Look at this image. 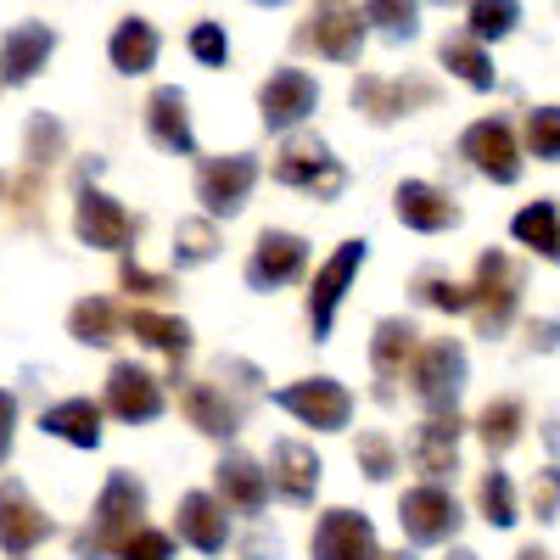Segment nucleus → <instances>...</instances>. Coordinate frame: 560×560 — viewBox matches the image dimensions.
<instances>
[{"mask_svg":"<svg viewBox=\"0 0 560 560\" xmlns=\"http://www.w3.org/2000/svg\"><path fill=\"white\" fill-rule=\"evenodd\" d=\"M129 337L147 342V348H158V353H168L174 364L191 353V325L168 319V314H152V308H135V314H129Z\"/></svg>","mask_w":560,"mask_h":560,"instance_id":"nucleus-31","label":"nucleus"},{"mask_svg":"<svg viewBox=\"0 0 560 560\" xmlns=\"http://www.w3.org/2000/svg\"><path fill=\"white\" fill-rule=\"evenodd\" d=\"M438 7H454V0H438Z\"/></svg>","mask_w":560,"mask_h":560,"instance_id":"nucleus-53","label":"nucleus"},{"mask_svg":"<svg viewBox=\"0 0 560 560\" xmlns=\"http://www.w3.org/2000/svg\"><path fill=\"white\" fill-rule=\"evenodd\" d=\"M459 522H465V516H459L454 493L438 488V482H420V488H409V493L398 499V527H404V538L420 544V549L448 544V538L459 533Z\"/></svg>","mask_w":560,"mask_h":560,"instance_id":"nucleus-5","label":"nucleus"},{"mask_svg":"<svg viewBox=\"0 0 560 560\" xmlns=\"http://www.w3.org/2000/svg\"><path fill=\"white\" fill-rule=\"evenodd\" d=\"M258 7H287V0H258Z\"/></svg>","mask_w":560,"mask_h":560,"instance_id":"nucleus-50","label":"nucleus"},{"mask_svg":"<svg viewBox=\"0 0 560 560\" xmlns=\"http://www.w3.org/2000/svg\"><path fill=\"white\" fill-rule=\"evenodd\" d=\"M275 179L292 185V191H314V202H337L348 185V168L331 158V147L319 135H292L275 158Z\"/></svg>","mask_w":560,"mask_h":560,"instance_id":"nucleus-3","label":"nucleus"},{"mask_svg":"<svg viewBox=\"0 0 560 560\" xmlns=\"http://www.w3.org/2000/svg\"><path fill=\"white\" fill-rule=\"evenodd\" d=\"M364 12L353 7H319L292 39H298V51H314V57H331V62H359L364 51Z\"/></svg>","mask_w":560,"mask_h":560,"instance_id":"nucleus-11","label":"nucleus"},{"mask_svg":"<svg viewBox=\"0 0 560 560\" xmlns=\"http://www.w3.org/2000/svg\"><path fill=\"white\" fill-rule=\"evenodd\" d=\"M0 197H7V179H0Z\"/></svg>","mask_w":560,"mask_h":560,"instance_id":"nucleus-52","label":"nucleus"},{"mask_svg":"<svg viewBox=\"0 0 560 560\" xmlns=\"http://www.w3.org/2000/svg\"><path fill=\"white\" fill-rule=\"evenodd\" d=\"M185 45H191V57H197L202 68H224V62H230V39H224L219 23H197Z\"/></svg>","mask_w":560,"mask_h":560,"instance_id":"nucleus-42","label":"nucleus"},{"mask_svg":"<svg viewBox=\"0 0 560 560\" xmlns=\"http://www.w3.org/2000/svg\"><path fill=\"white\" fill-rule=\"evenodd\" d=\"M510 236L522 247H533L538 258L560 264V208L555 202H527L516 219H510Z\"/></svg>","mask_w":560,"mask_h":560,"instance_id":"nucleus-30","label":"nucleus"},{"mask_svg":"<svg viewBox=\"0 0 560 560\" xmlns=\"http://www.w3.org/2000/svg\"><path fill=\"white\" fill-rule=\"evenodd\" d=\"M147 516V488H140L129 471H113L107 482H102V499H96V510H90V527L73 538V555L79 560H107V555H118L140 527Z\"/></svg>","mask_w":560,"mask_h":560,"instance_id":"nucleus-1","label":"nucleus"},{"mask_svg":"<svg viewBox=\"0 0 560 560\" xmlns=\"http://www.w3.org/2000/svg\"><path fill=\"white\" fill-rule=\"evenodd\" d=\"M549 448H560V415L549 420Z\"/></svg>","mask_w":560,"mask_h":560,"instance_id":"nucleus-48","label":"nucleus"},{"mask_svg":"<svg viewBox=\"0 0 560 560\" xmlns=\"http://www.w3.org/2000/svg\"><path fill=\"white\" fill-rule=\"evenodd\" d=\"M158 28L147 23V18H124L118 28H113V39H107V57H113V68L118 73H152V62H158Z\"/></svg>","mask_w":560,"mask_h":560,"instance_id":"nucleus-27","label":"nucleus"},{"mask_svg":"<svg viewBox=\"0 0 560 560\" xmlns=\"http://www.w3.org/2000/svg\"><path fill=\"white\" fill-rule=\"evenodd\" d=\"M393 213H398V224L420 230V236H438V230L459 224V202L448 191H438V185H427V179H404L393 191Z\"/></svg>","mask_w":560,"mask_h":560,"instance_id":"nucleus-18","label":"nucleus"},{"mask_svg":"<svg viewBox=\"0 0 560 560\" xmlns=\"http://www.w3.org/2000/svg\"><path fill=\"white\" fill-rule=\"evenodd\" d=\"M23 147H28V168H51V163L68 152V135H62V124H57L51 113H34Z\"/></svg>","mask_w":560,"mask_h":560,"instance_id":"nucleus-36","label":"nucleus"},{"mask_svg":"<svg viewBox=\"0 0 560 560\" xmlns=\"http://www.w3.org/2000/svg\"><path fill=\"white\" fill-rule=\"evenodd\" d=\"M319 471H325V465H319V454L308 443L280 438L275 454H269V482H275V493L287 504H308L319 493Z\"/></svg>","mask_w":560,"mask_h":560,"instance_id":"nucleus-20","label":"nucleus"},{"mask_svg":"<svg viewBox=\"0 0 560 560\" xmlns=\"http://www.w3.org/2000/svg\"><path fill=\"white\" fill-rule=\"evenodd\" d=\"M459 158L471 163L482 179L493 185H516L522 179V147H516V129L504 118H477L471 129L459 135Z\"/></svg>","mask_w":560,"mask_h":560,"instance_id":"nucleus-6","label":"nucleus"},{"mask_svg":"<svg viewBox=\"0 0 560 560\" xmlns=\"http://www.w3.org/2000/svg\"><path fill=\"white\" fill-rule=\"evenodd\" d=\"M459 415H432L427 427H415V443H409V459H415V471H427L432 482L438 477H454V465H459Z\"/></svg>","mask_w":560,"mask_h":560,"instance_id":"nucleus-22","label":"nucleus"},{"mask_svg":"<svg viewBox=\"0 0 560 560\" xmlns=\"http://www.w3.org/2000/svg\"><path fill=\"white\" fill-rule=\"evenodd\" d=\"M179 409H185V420L202 432V438H230L236 432V404H230L219 387H208V382H191L179 393Z\"/></svg>","mask_w":560,"mask_h":560,"instance_id":"nucleus-28","label":"nucleus"},{"mask_svg":"<svg viewBox=\"0 0 560 560\" xmlns=\"http://www.w3.org/2000/svg\"><path fill=\"white\" fill-rule=\"evenodd\" d=\"M107 409L118 420H129V427H147V420L163 415V382L152 370H140L135 359H118L107 376Z\"/></svg>","mask_w":560,"mask_h":560,"instance_id":"nucleus-16","label":"nucleus"},{"mask_svg":"<svg viewBox=\"0 0 560 560\" xmlns=\"http://www.w3.org/2000/svg\"><path fill=\"white\" fill-rule=\"evenodd\" d=\"M448 560H477V555H471V549H454V555H448Z\"/></svg>","mask_w":560,"mask_h":560,"instance_id":"nucleus-49","label":"nucleus"},{"mask_svg":"<svg viewBox=\"0 0 560 560\" xmlns=\"http://www.w3.org/2000/svg\"><path fill=\"white\" fill-rule=\"evenodd\" d=\"M213 477H219V499L230 510H242V516H258V510L269 504V488H275L269 471L258 459H247V454H224Z\"/></svg>","mask_w":560,"mask_h":560,"instance_id":"nucleus-23","label":"nucleus"},{"mask_svg":"<svg viewBox=\"0 0 560 560\" xmlns=\"http://www.w3.org/2000/svg\"><path fill=\"white\" fill-rule=\"evenodd\" d=\"M57 51V34L45 23H18L7 39H0V84H28Z\"/></svg>","mask_w":560,"mask_h":560,"instance_id":"nucleus-21","label":"nucleus"},{"mask_svg":"<svg viewBox=\"0 0 560 560\" xmlns=\"http://www.w3.org/2000/svg\"><path fill=\"white\" fill-rule=\"evenodd\" d=\"M45 538H51V516L28 499V488L23 482H0V549L7 555H28V549H39Z\"/></svg>","mask_w":560,"mask_h":560,"instance_id":"nucleus-17","label":"nucleus"},{"mask_svg":"<svg viewBox=\"0 0 560 560\" xmlns=\"http://www.w3.org/2000/svg\"><path fill=\"white\" fill-rule=\"evenodd\" d=\"M516 23H522V7H516V0H471V18H465V34L488 45V39H504Z\"/></svg>","mask_w":560,"mask_h":560,"instance_id":"nucleus-34","label":"nucleus"},{"mask_svg":"<svg viewBox=\"0 0 560 560\" xmlns=\"http://www.w3.org/2000/svg\"><path fill=\"white\" fill-rule=\"evenodd\" d=\"M39 427L45 438H62L73 448H96L102 443V404H90V398H62L39 415Z\"/></svg>","mask_w":560,"mask_h":560,"instance_id":"nucleus-26","label":"nucleus"},{"mask_svg":"<svg viewBox=\"0 0 560 560\" xmlns=\"http://www.w3.org/2000/svg\"><path fill=\"white\" fill-rule=\"evenodd\" d=\"M364 23L376 28V34H387V39H415V28H420V12H415V0H364Z\"/></svg>","mask_w":560,"mask_h":560,"instance_id":"nucleus-35","label":"nucleus"},{"mask_svg":"<svg viewBox=\"0 0 560 560\" xmlns=\"http://www.w3.org/2000/svg\"><path fill=\"white\" fill-rule=\"evenodd\" d=\"M308 264V242L292 236V230H264L253 242V258H247V287L253 292H275V287H292Z\"/></svg>","mask_w":560,"mask_h":560,"instance_id":"nucleus-14","label":"nucleus"},{"mask_svg":"<svg viewBox=\"0 0 560 560\" xmlns=\"http://www.w3.org/2000/svg\"><path fill=\"white\" fill-rule=\"evenodd\" d=\"M73 236L84 247H102V253H124L135 236H140V219L124 213V202H113L96 185H79V202H73Z\"/></svg>","mask_w":560,"mask_h":560,"instance_id":"nucleus-7","label":"nucleus"},{"mask_svg":"<svg viewBox=\"0 0 560 560\" xmlns=\"http://www.w3.org/2000/svg\"><path fill=\"white\" fill-rule=\"evenodd\" d=\"M319 7H342V0H319Z\"/></svg>","mask_w":560,"mask_h":560,"instance_id":"nucleus-51","label":"nucleus"},{"mask_svg":"<svg viewBox=\"0 0 560 560\" xmlns=\"http://www.w3.org/2000/svg\"><path fill=\"white\" fill-rule=\"evenodd\" d=\"M353 459H359V471H364L370 482H387V477L398 471V448H393V438H387V432H359Z\"/></svg>","mask_w":560,"mask_h":560,"instance_id":"nucleus-40","label":"nucleus"},{"mask_svg":"<svg viewBox=\"0 0 560 560\" xmlns=\"http://www.w3.org/2000/svg\"><path fill=\"white\" fill-rule=\"evenodd\" d=\"M420 331L409 319H382L376 325V337H370V364H376V376H382V398H393V382L404 376V364H415V353H420V342H415Z\"/></svg>","mask_w":560,"mask_h":560,"instance_id":"nucleus-25","label":"nucleus"},{"mask_svg":"<svg viewBox=\"0 0 560 560\" xmlns=\"http://www.w3.org/2000/svg\"><path fill=\"white\" fill-rule=\"evenodd\" d=\"M409 382H415V398L427 404L432 415H454L459 393H465V348L454 337H438L415 353L409 364Z\"/></svg>","mask_w":560,"mask_h":560,"instance_id":"nucleus-4","label":"nucleus"},{"mask_svg":"<svg viewBox=\"0 0 560 560\" xmlns=\"http://www.w3.org/2000/svg\"><path fill=\"white\" fill-rule=\"evenodd\" d=\"M522 427H527L522 398H493V404L477 415V438L488 443V454H510V448L522 443Z\"/></svg>","mask_w":560,"mask_h":560,"instance_id":"nucleus-32","label":"nucleus"},{"mask_svg":"<svg viewBox=\"0 0 560 560\" xmlns=\"http://www.w3.org/2000/svg\"><path fill=\"white\" fill-rule=\"evenodd\" d=\"M219 253V230H213V219H179V230H174V264H208Z\"/></svg>","mask_w":560,"mask_h":560,"instance_id":"nucleus-38","label":"nucleus"},{"mask_svg":"<svg viewBox=\"0 0 560 560\" xmlns=\"http://www.w3.org/2000/svg\"><path fill=\"white\" fill-rule=\"evenodd\" d=\"M527 152L544 163H560V107H533L527 113Z\"/></svg>","mask_w":560,"mask_h":560,"instance_id":"nucleus-41","label":"nucleus"},{"mask_svg":"<svg viewBox=\"0 0 560 560\" xmlns=\"http://www.w3.org/2000/svg\"><path fill=\"white\" fill-rule=\"evenodd\" d=\"M438 102V84L432 79H359L353 84V107L370 124H393L415 107H432Z\"/></svg>","mask_w":560,"mask_h":560,"instance_id":"nucleus-15","label":"nucleus"},{"mask_svg":"<svg viewBox=\"0 0 560 560\" xmlns=\"http://www.w3.org/2000/svg\"><path fill=\"white\" fill-rule=\"evenodd\" d=\"M415 298L427 308H443V314H465V308H471V287H459V280H448L438 269L415 275Z\"/></svg>","mask_w":560,"mask_h":560,"instance_id":"nucleus-39","label":"nucleus"},{"mask_svg":"<svg viewBox=\"0 0 560 560\" xmlns=\"http://www.w3.org/2000/svg\"><path fill=\"white\" fill-rule=\"evenodd\" d=\"M253 185H258V163L247 152L202 158V168H197V202L208 208V219H230V213L247 208Z\"/></svg>","mask_w":560,"mask_h":560,"instance_id":"nucleus-8","label":"nucleus"},{"mask_svg":"<svg viewBox=\"0 0 560 560\" xmlns=\"http://www.w3.org/2000/svg\"><path fill=\"white\" fill-rule=\"evenodd\" d=\"M118 287L135 292V298H168L174 280H168V275H152V269H140L135 258H124V264H118Z\"/></svg>","mask_w":560,"mask_h":560,"instance_id":"nucleus-43","label":"nucleus"},{"mask_svg":"<svg viewBox=\"0 0 560 560\" xmlns=\"http://www.w3.org/2000/svg\"><path fill=\"white\" fill-rule=\"evenodd\" d=\"M359 264H364V242L353 236V242H342L331 258L314 269V287H308V325H314V337H331V319H337V308H342V298L353 287Z\"/></svg>","mask_w":560,"mask_h":560,"instance_id":"nucleus-13","label":"nucleus"},{"mask_svg":"<svg viewBox=\"0 0 560 560\" xmlns=\"http://www.w3.org/2000/svg\"><path fill=\"white\" fill-rule=\"evenodd\" d=\"M147 135L158 140L163 152H174V158H191L197 152L191 113H185V90L179 84H158L152 96H147Z\"/></svg>","mask_w":560,"mask_h":560,"instance_id":"nucleus-19","label":"nucleus"},{"mask_svg":"<svg viewBox=\"0 0 560 560\" xmlns=\"http://www.w3.org/2000/svg\"><path fill=\"white\" fill-rule=\"evenodd\" d=\"M174 516H179V538L191 544V549H202V555H219L230 544L224 499H213V493H185Z\"/></svg>","mask_w":560,"mask_h":560,"instance_id":"nucleus-24","label":"nucleus"},{"mask_svg":"<svg viewBox=\"0 0 560 560\" xmlns=\"http://www.w3.org/2000/svg\"><path fill=\"white\" fill-rule=\"evenodd\" d=\"M308 555H314V560H382V544H376V527H370V516L337 504V510H325V516L314 522Z\"/></svg>","mask_w":560,"mask_h":560,"instance_id":"nucleus-12","label":"nucleus"},{"mask_svg":"<svg viewBox=\"0 0 560 560\" xmlns=\"http://www.w3.org/2000/svg\"><path fill=\"white\" fill-rule=\"evenodd\" d=\"M438 62H443L459 84L493 90V57L482 51V39H471V34H448V39L438 45Z\"/></svg>","mask_w":560,"mask_h":560,"instance_id":"nucleus-29","label":"nucleus"},{"mask_svg":"<svg viewBox=\"0 0 560 560\" xmlns=\"http://www.w3.org/2000/svg\"><path fill=\"white\" fill-rule=\"evenodd\" d=\"M516 560H549V555H544V549H538V544H527V549H522V555H516Z\"/></svg>","mask_w":560,"mask_h":560,"instance_id":"nucleus-47","label":"nucleus"},{"mask_svg":"<svg viewBox=\"0 0 560 560\" xmlns=\"http://www.w3.org/2000/svg\"><path fill=\"white\" fill-rule=\"evenodd\" d=\"M314 107H319V84H314L303 68H275V73L258 84V118H264V129H275V135L298 129Z\"/></svg>","mask_w":560,"mask_h":560,"instance_id":"nucleus-10","label":"nucleus"},{"mask_svg":"<svg viewBox=\"0 0 560 560\" xmlns=\"http://www.w3.org/2000/svg\"><path fill=\"white\" fill-rule=\"evenodd\" d=\"M522 264L510 258V253H499V247H488L482 258H477V280H471V308H477V331L482 337H504L510 331V319H516V308H522Z\"/></svg>","mask_w":560,"mask_h":560,"instance_id":"nucleus-2","label":"nucleus"},{"mask_svg":"<svg viewBox=\"0 0 560 560\" xmlns=\"http://www.w3.org/2000/svg\"><path fill=\"white\" fill-rule=\"evenodd\" d=\"M68 337L84 342V348H107V342L118 337L113 303H107V298H79V303L68 308Z\"/></svg>","mask_w":560,"mask_h":560,"instance_id":"nucleus-33","label":"nucleus"},{"mask_svg":"<svg viewBox=\"0 0 560 560\" xmlns=\"http://www.w3.org/2000/svg\"><path fill=\"white\" fill-rule=\"evenodd\" d=\"M477 510L488 516V527H516V488L504 471H482L477 482Z\"/></svg>","mask_w":560,"mask_h":560,"instance_id":"nucleus-37","label":"nucleus"},{"mask_svg":"<svg viewBox=\"0 0 560 560\" xmlns=\"http://www.w3.org/2000/svg\"><path fill=\"white\" fill-rule=\"evenodd\" d=\"M533 516L538 522L560 516V465H544V471L533 477Z\"/></svg>","mask_w":560,"mask_h":560,"instance_id":"nucleus-45","label":"nucleus"},{"mask_svg":"<svg viewBox=\"0 0 560 560\" xmlns=\"http://www.w3.org/2000/svg\"><path fill=\"white\" fill-rule=\"evenodd\" d=\"M275 404L298 415L303 427L314 432H342L348 427V415H353V393L337 382V376H308V382H292V387H280Z\"/></svg>","mask_w":560,"mask_h":560,"instance_id":"nucleus-9","label":"nucleus"},{"mask_svg":"<svg viewBox=\"0 0 560 560\" xmlns=\"http://www.w3.org/2000/svg\"><path fill=\"white\" fill-rule=\"evenodd\" d=\"M118 560H174V538L158 533V527H140V533L118 549Z\"/></svg>","mask_w":560,"mask_h":560,"instance_id":"nucleus-44","label":"nucleus"},{"mask_svg":"<svg viewBox=\"0 0 560 560\" xmlns=\"http://www.w3.org/2000/svg\"><path fill=\"white\" fill-rule=\"evenodd\" d=\"M12 438H18V398L0 387V465H7V454H12Z\"/></svg>","mask_w":560,"mask_h":560,"instance_id":"nucleus-46","label":"nucleus"}]
</instances>
